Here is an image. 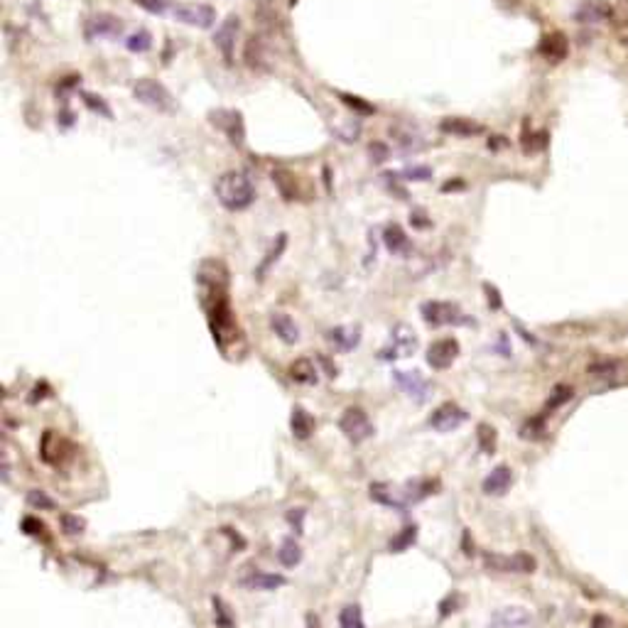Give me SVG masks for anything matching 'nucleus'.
Here are the masks:
<instances>
[{"label":"nucleus","mask_w":628,"mask_h":628,"mask_svg":"<svg viewBox=\"0 0 628 628\" xmlns=\"http://www.w3.org/2000/svg\"><path fill=\"white\" fill-rule=\"evenodd\" d=\"M197 282L202 290V305L207 309L214 341L226 353H231V344L241 341V332L234 319V312H231L226 265L221 260H204L197 271Z\"/></svg>","instance_id":"1"},{"label":"nucleus","mask_w":628,"mask_h":628,"mask_svg":"<svg viewBox=\"0 0 628 628\" xmlns=\"http://www.w3.org/2000/svg\"><path fill=\"white\" fill-rule=\"evenodd\" d=\"M214 192H216V199L223 209L229 211H243L250 204L255 202V187L243 172H223L221 177L214 184Z\"/></svg>","instance_id":"2"},{"label":"nucleus","mask_w":628,"mask_h":628,"mask_svg":"<svg viewBox=\"0 0 628 628\" xmlns=\"http://www.w3.org/2000/svg\"><path fill=\"white\" fill-rule=\"evenodd\" d=\"M172 17L182 25L209 30L216 22V10L204 6V3H177V6H172Z\"/></svg>","instance_id":"3"},{"label":"nucleus","mask_w":628,"mask_h":628,"mask_svg":"<svg viewBox=\"0 0 628 628\" xmlns=\"http://www.w3.org/2000/svg\"><path fill=\"white\" fill-rule=\"evenodd\" d=\"M133 96H136L143 106H147V108H152V111H160V113H165V111L172 108L170 91H167L162 83L152 81V79H140V81L133 86Z\"/></svg>","instance_id":"4"},{"label":"nucleus","mask_w":628,"mask_h":628,"mask_svg":"<svg viewBox=\"0 0 628 628\" xmlns=\"http://www.w3.org/2000/svg\"><path fill=\"white\" fill-rule=\"evenodd\" d=\"M422 319L430 327H457V324H467L469 319L462 314L457 305L452 302H425L422 305Z\"/></svg>","instance_id":"5"},{"label":"nucleus","mask_w":628,"mask_h":628,"mask_svg":"<svg viewBox=\"0 0 628 628\" xmlns=\"http://www.w3.org/2000/svg\"><path fill=\"white\" fill-rule=\"evenodd\" d=\"M209 120H211V125H216L218 130L226 133V138H229L231 145H236V147L243 145L245 125H243V115H241L239 111H234V108L211 111V113H209Z\"/></svg>","instance_id":"6"},{"label":"nucleus","mask_w":628,"mask_h":628,"mask_svg":"<svg viewBox=\"0 0 628 628\" xmlns=\"http://www.w3.org/2000/svg\"><path fill=\"white\" fill-rule=\"evenodd\" d=\"M339 427H341V432L353 444H361L369 437H373V425H371L369 415L361 408H348L341 415V420H339Z\"/></svg>","instance_id":"7"},{"label":"nucleus","mask_w":628,"mask_h":628,"mask_svg":"<svg viewBox=\"0 0 628 628\" xmlns=\"http://www.w3.org/2000/svg\"><path fill=\"white\" fill-rule=\"evenodd\" d=\"M417 348V337L408 324H398V327L390 332V344L385 348H380V358L390 361V358H403L410 356Z\"/></svg>","instance_id":"8"},{"label":"nucleus","mask_w":628,"mask_h":628,"mask_svg":"<svg viewBox=\"0 0 628 628\" xmlns=\"http://www.w3.org/2000/svg\"><path fill=\"white\" fill-rule=\"evenodd\" d=\"M459 356V341L452 337L437 339L430 348H427V364L435 371H444L454 364V358Z\"/></svg>","instance_id":"9"},{"label":"nucleus","mask_w":628,"mask_h":628,"mask_svg":"<svg viewBox=\"0 0 628 628\" xmlns=\"http://www.w3.org/2000/svg\"><path fill=\"white\" fill-rule=\"evenodd\" d=\"M241 32V20L239 15H229L221 22V27L216 30V37H214V45L221 49L223 59L226 62H234V49H236V37Z\"/></svg>","instance_id":"10"},{"label":"nucleus","mask_w":628,"mask_h":628,"mask_svg":"<svg viewBox=\"0 0 628 628\" xmlns=\"http://www.w3.org/2000/svg\"><path fill=\"white\" fill-rule=\"evenodd\" d=\"M467 420V412L454 403H444L430 415V427H435L437 432H454L462 422Z\"/></svg>","instance_id":"11"},{"label":"nucleus","mask_w":628,"mask_h":628,"mask_svg":"<svg viewBox=\"0 0 628 628\" xmlns=\"http://www.w3.org/2000/svg\"><path fill=\"white\" fill-rule=\"evenodd\" d=\"M488 628H535V621L525 609L520 606H506L491 616Z\"/></svg>","instance_id":"12"},{"label":"nucleus","mask_w":628,"mask_h":628,"mask_svg":"<svg viewBox=\"0 0 628 628\" xmlns=\"http://www.w3.org/2000/svg\"><path fill=\"white\" fill-rule=\"evenodd\" d=\"M123 32V22L115 15H108V13H99L88 20L86 35L88 37H118Z\"/></svg>","instance_id":"13"},{"label":"nucleus","mask_w":628,"mask_h":628,"mask_svg":"<svg viewBox=\"0 0 628 628\" xmlns=\"http://www.w3.org/2000/svg\"><path fill=\"white\" fill-rule=\"evenodd\" d=\"M395 380H398V385L403 390H405L410 398H415L417 403H422V400L427 398V390H430V383H427L425 378H422L417 371H395Z\"/></svg>","instance_id":"14"},{"label":"nucleus","mask_w":628,"mask_h":628,"mask_svg":"<svg viewBox=\"0 0 628 628\" xmlns=\"http://www.w3.org/2000/svg\"><path fill=\"white\" fill-rule=\"evenodd\" d=\"M440 128H442V133L454 136V138H472V136L483 133V125L474 123V120H469V118H444L440 123Z\"/></svg>","instance_id":"15"},{"label":"nucleus","mask_w":628,"mask_h":628,"mask_svg":"<svg viewBox=\"0 0 628 628\" xmlns=\"http://www.w3.org/2000/svg\"><path fill=\"white\" fill-rule=\"evenodd\" d=\"M271 327H273V332L277 334V339L285 344H295L297 339H300V329H297V324L292 322V317L285 314V312H273Z\"/></svg>","instance_id":"16"},{"label":"nucleus","mask_w":628,"mask_h":628,"mask_svg":"<svg viewBox=\"0 0 628 628\" xmlns=\"http://www.w3.org/2000/svg\"><path fill=\"white\" fill-rule=\"evenodd\" d=\"M486 565L501 572H530L535 567V562L525 555L515 557H499V555H486Z\"/></svg>","instance_id":"17"},{"label":"nucleus","mask_w":628,"mask_h":628,"mask_svg":"<svg viewBox=\"0 0 628 628\" xmlns=\"http://www.w3.org/2000/svg\"><path fill=\"white\" fill-rule=\"evenodd\" d=\"M383 243H385V248H388L393 255H408V253H410V239H408L405 231L400 229L398 223H390V226H385Z\"/></svg>","instance_id":"18"},{"label":"nucleus","mask_w":628,"mask_h":628,"mask_svg":"<svg viewBox=\"0 0 628 628\" xmlns=\"http://www.w3.org/2000/svg\"><path fill=\"white\" fill-rule=\"evenodd\" d=\"M327 339L337 348H341V351H351V348L358 346V341H361V329H358V327H337V329H329Z\"/></svg>","instance_id":"19"},{"label":"nucleus","mask_w":628,"mask_h":628,"mask_svg":"<svg viewBox=\"0 0 628 628\" xmlns=\"http://www.w3.org/2000/svg\"><path fill=\"white\" fill-rule=\"evenodd\" d=\"M510 481H513V474H510L508 467H496L491 474H488L486 478H483V491L488 493V496H499V493H504L506 488L510 486Z\"/></svg>","instance_id":"20"},{"label":"nucleus","mask_w":628,"mask_h":628,"mask_svg":"<svg viewBox=\"0 0 628 628\" xmlns=\"http://www.w3.org/2000/svg\"><path fill=\"white\" fill-rule=\"evenodd\" d=\"M285 245H287V234H280V236H277L275 243L271 245V250L265 253V258L260 260V265L255 268V277H258V280H263V277L268 275V271L273 268V263H277V260H280V255H282V250H285Z\"/></svg>","instance_id":"21"},{"label":"nucleus","mask_w":628,"mask_h":628,"mask_svg":"<svg viewBox=\"0 0 628 628\" xmlns=\"http://www.w3.org/2000/svg\"><path fill=\"white\" fill-rule=\"evenodd\" d=\"M317 373H319L317 366L312 364L309 358H297L295 364L290 366V376L297 383H305V385L317 383Z\"/></svg>","instance_id":"22"},{"label":"nucleus","mask_w":628,"mask_h":628,"mask_svg":"<svg viewBox=\"0 0 628 628\" xmlns=\"http://www.w3.org/2000/svg\"><path fill=\"white\" fill-rule=\"evenodd\" d=\"M290 427H292V435H295L297 440H307V437L312 435V430H314V420H312L307 410L295 408V410H292V417H290Z\"/></svg>","instance_id":"23"},{"label":"nucleus","mask_w":628,"mask_h":628,"mask_svg":"<svg viewBox=\"0 0 628 628\" xmlns=\"http://www.w3.org/2000/svg\"><path fill=\"white\" fill-rule=\"evenodd\" d=\"M273 182H275L277 192L285 202H292L297 197V187H295V177L290 175L287 170H275L273 172Z\"/></svg>","instance_id":"24"},{"label":"nucleus","mask_w":628,"mask_h":628,"mask_svg":"<svg viewBox=\"0 0 628 628\" xmlns=\"http://www.w3.org/2000/svg\"><path fill=\"white\" fill-rule=\"evenodd\" d=\"M245 587H253V589H263V592H271V589H277L285 584V577L282 574H263V572H255L250 579L243 581Z\"/></svg>","instance_id":"25"},{"label":"nucleus","mask_w":628,"mask_h":628,"mask_svg":"<svg viewBox=\"0 0 628 628\" xmlns=\"http://www.w3.org/2000/svg\"><path fill=\"white\" fill-rule=\"evenodd\" d=\"M371 499L378 501V504L383 506H390V508H398V510H405V501H400L393 496V491H388V486L385 483H376V486H371Z\"/></svg>","instance_id":"26"},{"label":"nucleus","mask_w":628,"mask_h":628,"mask_svg":"<svg viewBox=\"0 0 628 628\" xmlns=\"http://www.w3.org/2000/svg\"><path fill=\"white\" fill-rule=\"evenodd\" d=\"M339 623H341V628H366L361 606H356V604L344 606L341 613H339Z\"/></svg>","instance_id":"27"},{"label":"nucleus","mask_w":628,"mask_h":628,"mask_svg":"<svg viewBox=\"0 0 628 628\" xmlns=\"http://www.w3.org/2000/svg\"><path fill=\"white\" fill-rule=\"evenodd\" d=\"M255 15H258V22H260V27H263V30L275 32L277 27H280V15H277V10H273V8L268 6L265 0H260L258 13H255Z\"/></svg>","instance_id":"28"},{"label":"nucleus","mask_w":628,"mask_h":628,"mask_svg":"<svg viewBox=\"0 0 628 628\" xmlns=\"http://www.w3.org/2000/svg\"><path fill=\"white\" fill-rule=\"evenodd\" d=\"M125 47L133 54H145L152 47V35L147 30H138L125 40Z\"/></svg>","instance_id":"29"},{"label":"nucleus","mask_w":628,"mask_h":628,"mask_svg":"<svg viewBox=\"0 0 628 628\" xmlns=\"http://www.w3.org/2000/svg\"><path fill=\"white\" fill-rule=\"evenodd\" d=\"M417 538V525H408V528L400 530V535H395L393 540H390V552H405L408 547L415 542Z\"/></svg>","instance_id":"30"},{"label":"nucleus","mask_w":628,"mask_h":628,"mask_svg":"<svg viewBox=\"0 0 628 628\" xmlns=\"http://www.w3.org/2000/svg\"><path fill=\"white\" fill-rule=\"evenodd\" d=\"M277 560H280L285 567H295L297 562L302 560L300 545H297L295 540H285V542H282V545H280V550H277Z\"/></svg>","instance_id":"31"},{"label":"nucleus","mask_w":628,"mask_h":628,"mask_svg":"<svg viewBox=\"0 0 628 628\" xmlns=\"http://www.w3.org/2000/svg\"><path fill=\"white\" fill-rule=\"evenodd\" d=\"M245 59H248V64L250 67H263V59H265V54H263V45H260V40L258 37H250V42L248 45H245Z\"/></svg>","instance_id":"32"},{"label":"nucleus","mask_w":628,"mask_h":628,"mask_svg":"<svg viewBox=\"0 0 628 628\" xmlns=\"http://www.w3.org/2000/svg\"><path fill=\"white\" fill-rule=\"evenodd\" d=\"M393 136L395 140H398V145L403 147L405 152H417L425 147V143L420 140V136H412V133H398V130H393Z\"/></svg>","instance_id":"33"},{"label":"nucleus","mask_w":628,"mask_h":628,"mask_svg":"<svg viewBox=\"0 0 628 628\" xmlns=\"http://www.w3.org/2000/svg\"><path fill=\"white\" fill-rule=\"evenodd\" d=\"M27 504H30L32 508H40V510H52L54 508V501L49 499L45 491H40V488H32V491L27 493Z\"/></svg>","instance_id":"34"},{"label":"nucleus","mask_w":628,"mask_h":628,"mask_svg":"<svg viewBox=\"0 0 628 628\" xmlns=\"http://www.w3.org/2000/svg\"><path fill=\"white\" fill-rule=\"evenodd\" d=\"M59 523H62V530L67 535H79L83 530V520L79 518V515H69L64 513L62 518H59Z\"/></svg>","instance_id":"35"},{"label":"nucleus","mask_w":628,"mask_h":628,"mask_svg":"<svg viewBox=\"0 0 628 628\" xmlns=\"http://www.w3.org/2000/svg\"><path fill=\"white\" fill-rule=\"evenodd\" d=\"M493 442H496V430H493V427H488V425L478 427V444H481L483 452H491Z\"/></svg>","instance_id":"36"},{"label":"nucleus","mask_w":628,"mask_h":628,"mask_svg":"<svg viewBox=\"0 0 628 628\" xmlns=\"http://www.w3.org/2000/svg\"><path fill=\"white\" fill-rule=\"evenodd\" d=\"M432 177V170L430 167H408L405 172H403V179H412V182H425V179H430Z\"/></svg>","instance_id":"37"},{"label":"nucleus","mask_w":628,"mask_h":628,"mask_svg":"<svg viewBox=\"0 0 628 628\" xmlns=\"http://www.w3.org/2000/svg\"><path fill=\"white\" fill-rule=\"evenodd\" d=\"M341 101L348 106V108L358 111V113H376V108L371 104H364V101L358 99V96H348V94H341Z\"/></svg>","instance_id":"38"},{"label":"nucleus","mask_w":628,"mask_h":628,"mask_svg":"<svg viewBox=\"0 0 628 628\" xmlns=\"http://www.w3.org/2000/svg\"><path fill=\"white\" fill-rule=\"evenodd\" d=\"M138 6L145 8L147 13H155V15H160V13L167 10V6H170V0H136Z\"/></svg>","instance_id":"39"},{"label":"nucleus","mask_w":628,"mask_h":628,"mask_svg":"<svg viewBox=\"0 0 628 628\" xmlns=\"http://www.w3.org/2000/svg\"><path fill=\"white\" fill-rule=\"evenodd\" d=\"M83 104H86L91 111H101V113H104L106 118H111V111H108V106H106L101 99L96 101V96H88V94H83Z\"/></svg>","instance_id":"40"},{"label":"nucleus","mask_w":628,"mask_h":628,"mask_svg":"<svg viewBox=\"0 0 628 628\" xmlns=\"http://www.w3.org/2000/svg\"><path fill=\"white\" fill-rule=\"evenodd\" d=\"M214 606H216V621L221 628H231V618L229 613H226V609H223L221 599H214Z\"/></svg>","instance_id":"41"},{"label":"nucleus","mask_w":628,"mask_h":628,"mask_svg":"<svg viewBox=\"0 0 628 628\" xmlns=\"http://www.w3.org/2000/svg\"><path fill=\"white\" fill-rule=\"evenodd\" d=\"M287 520H290V525L297 530V533H302V520H305V508H292L290 513H287Z\"/></svg>","instance_id":"42"},{"label":"nucleus","mask_w":628,"mask_h":628,"mask_svg":"<svg viewBox=\"0 0 628 628\" xmlns=\"http://www.w3.org/2000/svg\"><path fill=\"white\" fill-rule=\"evenodd\" d=\"M371 155H376V157H373L376 162L388 160V147H385L383 143H373V145H371Z\"/></svg>","instance_id":"43"},{"label":"nucleus","mask_w":628,"mask_h":628,"mask_svg":"<svg viewBox=\"0 0 628 628\" xmlns=\"http://www.w3.org/2000/svg\"><path fill=\"white\" fill-rule=\"evenodd\" d=\"M22 528H25V533L35 535V533H42V530H45V525L37 523L35 518H25V520H22Z\"/></svg>","instance_id":"44"},{"label":"nucleus","mask_w":628,"mask_h":628,"mask_svg":"<svg viewBox=\"0 0 628 628\" xmlns=\"http://www.w3.org/2000/svg\"><path fill=\"white\" fill-rule=\"evenodd\" d=\"M422 216H425L422 211L412 214V223H415V226H420V229H422V226H430V221H427V218H422Z\"/></svg>","instance_id":"45"},{"label":"nucleus","mask_w":628,"mask_h":628,"mask_svg":"<svg viewBox=\"0 0 628 628\" xmlns=\"http://www.w3.org/2000/svg\"><path fill=\"white\" fill-rule=\"evenodd\" d=\"M319 361H322V366L329 371V376H332V378H334V376H337V366H332V361H329L327 356H319Z\"/></svg>","instance_id":"46"}]
</instances>
